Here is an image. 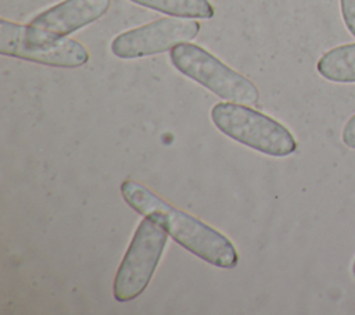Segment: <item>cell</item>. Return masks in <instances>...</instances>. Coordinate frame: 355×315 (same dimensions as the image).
Instances as JSON below:
<instances>
[{
  "label": "cell",
  "instance_id": "1",
  "mask_svg": "<svg viewBox=\"0 0 355 315\" xmlns=\"http://www.w3.org/2000/svg\"><path fill=\"white\" fill-rule=\"evenodd\" d=\"M121 194L137 214L159 222L168 235L189 253L218 268L230 269L239 262L237 250L225 235L196 216L173 207L136 180H123Z\"/></svg>",
  "mask_w": 355,
  "mask_h": 315
},
{
  "label": "cell",
  "instance_id": "2",
  "mask_svg": "<svg viewBox=\"0 0 355 315\" xmlns=\"http://www.w3.org/2000/svg\"><path fill=\"white\" fill-rule=\"evenodd\" d=\"M211 119L223 135L262 154L287 157L297 150V140L288 128L247 104L216 103Z\"/></svg>",
  "mask_w": 355,
  "mask_h": 315
},
{
  "label": "cell",
  "instance_id": "3",
  "mask_svg": "<svg viewBox=\"0 0 355 315\" xmlns=\"http://www.w3.org/2000/svg\"><path fill=\"white\" fill-rule=\"evenodd\" d=\"M169 57L172 65L180 74L222 100L247 105L259 100V90L255 83L198 44L180 43L171 50Z\"/></svg>",
  "mask_w": 355,
  "mask_h": 315
},
{
  "label": "cell",
  "instance_id": "4",
  "mask_svg": "<svg viewBox=\"0 0 355 315\" xmlns=\"http://www.w3.org/2000/svg\"><path fill=\"white\" fill-rule=\"evenodd\" d=\"M168 236L155 219H141L114 279L112 293L116 301H132L146 290L164 254Z\"/></svg>",
  "mask_w": 355,
  "mask_h": 315
},
{
  "label": "cell",
  "instance_id": "5",
  "mask_svg": "<svg viewBox=\"0 0 355 315\" xmlns=\"http://www.w3.org/2000/svg\"><path fill=\"white\" fill-rule=\"evenodd\" d=\"M0 53L57 68H78L90 58L86 47L78 40L68 37L53 40L33 32L28 25L4 18L0 19Z\"/></svg>",
  "mask_w": 355,
  "mask_h": 315
},
{
  "label": "cell",
  "instance_id": "6",
  "mask_svg": "<svg viewBox=\"0 0 355 315\" xmlns=\"http://www.w3.org/2000/svg\"><path fill=\"white\" fill-rule=\"evenodd\" d=\"M200 29L201 25L196 19L168 15L119 33L111 42V51L122 60L148 57L193 40Z\"/></svg>",
  "mask_w": 355,
  "mask_h": 315
},
{
  "label": "cell",
  "instance_id": "7",
  "mask_svg": "<svg viewBox=\"0 0 355 315\" xmlns=\"http://www.w3.org/2000/svg\"><path fill=\"white\" fill-rule=\"evenodd\" d=\"M110 6L111 0H62L37 14L28 26L44 37L64 39L101 18Z\"/></svg>",
  "mask_w": 355,
  "mask_h": 315
},
{
  "label": "cell",
  "instance_id": "8",
  "mask_svg": "<svg viewBox=\"0 0 355 315\" xmlns=\"http://www.w3.org/2000/svg\"><path fill=\"white\" fill-rule=\"evenodd\" d=\"M318 72L330 82L355 83V43L326 51L316 64Z\"/></svg>",
  "mask_w": 355,
  "mask_h": 315
},
{
  "label": "cell",
  "instance_id": "9",
  "mask_svg": "<svg viewBox=\"0 0 355 315\" xmlns=\"http://www.w3.org/2000/svg\"><path fill=\"white\" fill-rule=\"evenodd\" d=\"M137 6L162 12L169 17L189 19H209L215 8L209 0H129Z\"/></svg>",
  "mask_w": 355,
  "mask_h": 315
},
{
  "label": "cell",
  "instance_id": "10",
  "mask_svg": "<svg viewBox=\"0 0 355 315\" xmlns=\"http://www.w3.org/2000/svg\"><path fill=\"white\" fill-rule=\"evenodd\" d=\"M341 14L347 29L355 37V0H340Z\"/></svg>",
  "mask_w": 355,
  "mask_h": 315
},
{
  "label": "cell",
  "instance_id": "11",
  "mask_svg": "<svg viewBox=\"0 0 355 315\" xmlns=\"http://www.w3.org/2000/svg\"><path fill=\"white\" fill-rule=\"evenodd\" d=\"M343 142L347 147L355 148V114L347 121L343 129Z\"/></svg>",
  "mask_w": 355,
  "mask_h": 315
},
{
  "label": "cell",
  "instance_id": "12",
  "mask_svg": "<svg viewBox=\"0 0 355 315\" xmlns=\"http://www.w3.org/2000/svg\"><path fill=\"white\" fill-rule=\"evenodd\" d=\"M352 275L355 276V261H354V264H352Z\"/></svg>",
  "mask_w": 355,
  "mask_h": 315
}]
</instances>
